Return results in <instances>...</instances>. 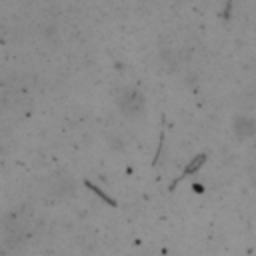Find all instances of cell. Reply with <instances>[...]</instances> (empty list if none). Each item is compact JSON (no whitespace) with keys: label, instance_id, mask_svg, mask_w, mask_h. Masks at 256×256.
<instances>
[{"label":"cell","instance_id":"cell-1","mask_svg":"<svg viewBox=\"0 0 256 256\" xmlns=\"http://www.w3.org/2000/svg\"><path fill=\"white\" fill-rule=\"evenodd\" d=\"M142 106H144V98H142V94L136 92V90H126V92L120 96V108H122L126 114H136Z\"/></svg>","mask_w":256,"mask_h":256}]
</instances>
